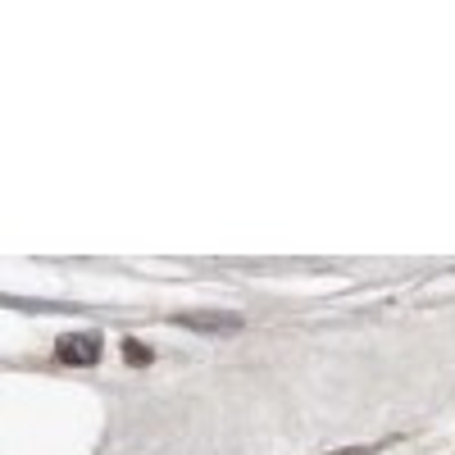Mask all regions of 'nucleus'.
Wrapping results in <instances>:
<instances>
[{
  "mask_svg": "<svg viewBox=\"0 0 455 455\" xmlns=\"http://www.w3.org/2000/svg\"><path fill=\"white\" fill-rule=\"evenodd\" d=\"M55 360L73 364V369H92L100 360V337L96 332H64L55 341Z\"/></svg>",
  "mask_w": 455,
  "mask_h": 455,
  "instance_id": "obj_1",
  "label": "nucleus"
},
{
  "mask_svg": "<svg viewBox=\"0 0 455 455\" xmlns=\"http://www.w3.org/2000/svg\"><path fill=\"white\" fill-rule=\"evenodd\" d=\"M173 323L178 328H196V332H242V315H233V310H182V315H173Z\"/></svg>",
  "mask_w": 455,
  "mask_h": 455,
  "instance_id": "obj_2",
  "label": "nucleus"
},
{
  "mask_svg": "<svg viewBox=\"0 0 455 455\" xmlns=\"http://www.w3.org/2000/svg\"><path fill=\"white\" fill-rule=\"evenodd\" d=\"M124 360H128L132 369H146L150 360H156V351H150V347H141L137 337H124Z\"/></svg>",
  "mask_w": 455,
  "mask_h": 455,
  "instance_id": "obj_3",
  "label": "nucleus"
},
{
  "mask_svg": "<svg viewBox=\"0 0 455 455\" xmlns=\"http://www.w3.org/2000/svg\"><path fill=\"white\" fill-rule=\"evenodd\" d=\"M337 455H369L364 446H351V451H337Z\"/></svg>",
  "mask_w": 455,
  "mask_h": 455,
  "instance_id": "obj_4",
  "label": "nucleus"
}]
</instances>
